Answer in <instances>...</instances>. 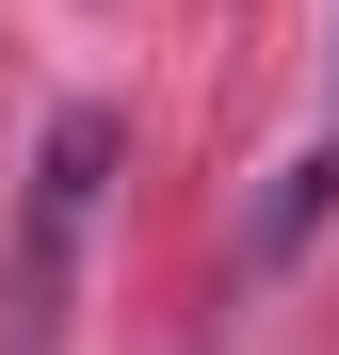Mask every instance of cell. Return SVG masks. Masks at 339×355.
<instances>
[{"mask_svg": "<svg viewBox=\"0 0 339 355\" xmlns=\"http://www.w3.org/2000/svg\"><path fill=\"white\" fill-rule=\"evenodd\" d=\"M323 210H339V97H323V130H307V162L275 178V210H259V259H291V243H307Z\"/></svg>", "mask_w": 339, "mask_h": 355, "instance_id": "2", "label": "cell"}, {"mask_svg": "<svg viewBox=\"0 0 339 355\" xmlns=\"http://www.w3.org/2000/svg\"><path fill=\"white\" fill-rule=\"evenodd\" d=\"M97 178H113V113H65V130H49V162H33V307L65 291V243H81Z\"/></svg>", "mask_w": 339, "mask_h": 355, "instance_id": "1", "label": "cell"}]
</instances>
